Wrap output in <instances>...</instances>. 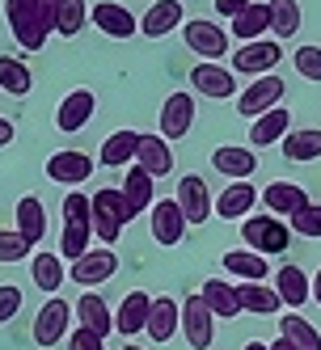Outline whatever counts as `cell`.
<instances>
[{
  "label": "cell",
  "mask_w": 321,
  "mask_h": 350,
  "mask_svg": "<svg viewBox=\"0 0 321 350\" xmlns=\"http://www.w3.org/2000/svg\"><path fill=\"white\" fill-rule=\"evenodd\" d=\"M182 334L194 350H207L211 338H216V317L211 308L203 304V295H190L186 304H182Z\"/></svg>",
  "instance_id": "e0dca14e"
},
{
  "label": "cell",
  "mask_w": 321,
  "mask_h": 350,
  "mask_svg": "<svg viewBox=\"0 0 321 350\" xmlns=\"http://www.w3.org/2000/svg\"><path fill=\"white\" fill-rule=\"evenodd\" d=\"M5 21H9L17 46H26V51H42L47 38H51V26L38 13V0H5Z\"/></svg>",
  "instance_id": "3957f363"
},
{
  "label": "cell",
  "mask_w": 321,
  "mask_h": 350,
  "mask_svg": "<svg viewBox=\"0 0 321 350\" xmlns=\"http://www.w3.org/2000/svg\"><path fill=\"white\" fill-rule=\"evenodd\" d=\"M194 93H186V89H178V93H169L165 97V106H161V135L174 144V139H182V135H190V127H194Z\"/></svg>",
  "instance_id": "7c38bea8"
},
{
  "label": "cell",
  "mask_w": 321,
  "mask_h": 350,
  "mask_svg": "<svg viewBox=\"0 0 321 350\" xmlns=\"http://www.w3.org/2000/svg\"><path fill=\"white\" fill-rule=\"evenodd\" d=\"M72 321H77V312H72L68 299L47 295V304L34 317V342L38 346H60V338H68V329H72Z\"/></svg>",
  "instance_id": "8992f818"
},
{
  "label": "cell",
  "mask_w": 321,
  "mask_h": 350,
  "mask_svg": "<svg viewBox=\"0 0 321 350\" xmlns=\"http://www.w3.org/2000/svg\"><path fill=\"white\" fill-rule=\"evenodd\" d=\"M190 85H194V93L211 97V102H224V97L237 93V72L224 68V64H207V59H203V64H194Z\"/></svg>",
  "instance_id": "5bb4252c"
},
{
  "label": "cell",
  "mask_w": 321,
  "mask_h": 350,
  "mask_svg": "<svg viewBox=\"0 0 321 350\" xmlns=\"http://www.w3.org/2000/svg\"><path fill=\"white\" fill-rule=\"evenodd\" d=\"M136 148H140V131H114V135H106L102 152H97V165L127 169V165H136Z\"/></svg>",
  "instance_id": "1f68e13d"
},
{
  "label": "cell",
  "mask_w": 321,
  "mask_h": 350,
  "mask_svg": "<svg viewBox=\"0 0 321 350\" xmlns=\"http://www.w3.org/2000/svg\"><path fill=\"white\" fill-rule=\"evenodd\" d=\"M287 228L296 237H305V241H321V203H309L296 215H287Z\"/></svg>",
  "instance_id": "60d3db41"
},
{
  "label": "cell",
  "mask_w": 321,
  "mask_h": 350,
  "mask_svg": "<svg viewBox=\"0 0 321 350\" xmlns=\"http://www.w3.org/2000/svg\"><path fill=\"white\" fill-rule=\"evenodd\" d=\"M136 165L148 169L153 178H165V173H174V148H169V139H165L161 131H157V135H140Z\"/></svg>",
  "instance_id": "7402d4cb"
},
{
  "label": "cell",
  "mask_w": 321,
  "mask_h": 350,
  "mask_svg": "<svg viewBox=\"0 0 321 350\" xmlns=\"http://www.w3.org/2000/svg\"><path fill=\"white\" fill-rule=\"evenodd\" d=\"M211 165H216V173H224L229 182H250L254 169H258V157H254V148L220 144L216 152H211Z\"/></svg>",
  "instance_id": "ac0fdd59"
},
{
  "label": "cell",
  "mask_w": 321,
  "mask_h": 350,
  "mask_svg": "<svg viewBox=\"0 0 321 350\" xmlns=\"http://www.w3.org/2000/svg\"><path fill=\"white\" fill-rule=\"evenodd\" d=\"M17 232L26 237L30 245H38L47 237V207H42V198H34V194L17 198Z\"/></svg>",
  "instance_id": "e575fe53"
},
{
  "label": "cell",
  "mask_w": 321,
  "mask_h": 350,
  "mask_svg": "<svg viewBox=\"0 0 321 350\" xmlns=\"http://www.w3.org/2000/svg\"><path fill=\"white\" fill-rule=\"evenodd\" d=\"M30 249H34V245L21 237L17 228H13V232H0V262H26Z\"/></svg>",
  "instance_id": "7bdbcfd3"
},
{
  "label": "cell",
  "mask_w": 321,
  "mask_h": 350,
  "mask_svg": "<svg viewBox=\"0 0 321 350\" xmlns=\"http://www.w3.org/2000/svg\"><path fill=\"white\" fill-rule=\"evenodd\" d=\"M68 350H106V338H97L93 329H77L68 338Z\"/></svg>",
  "instance_id": "f6af8a7d"
},
{
  "label": "cell",
  "mask_w": 321,
  "mask_h": 350,
  "mask_svg": "<svg viewBox=\"0 0 321 350\" xmlns=\"http://www.w3.org/2000/svg\"><path fill=\"white\" fill-rule=\"evenodd\" d=\"M93 241V203L85 190H68L64 198V232H60V258L77 262L81 254H89Z\"/></svg>",
  "instance_id": "6da1fadb"
},
{
  "label": "cell",
  "mask_w": 321,
  "mask_h": 350,
  "mask_svg": "<svg viewBox=\"0 0 321 350\" xmlns=\"http://www.w3.org/2000/svg\"><path fill=\"white\" fill-rule=\"evenodd\" d=\"M0 89L13 93V97H26L34 89V72L26 68V59L17 55H0Z\"/></svg>",
  "instance_id": "8d00e7d4"
},
{
  "label": "cell",
  "mask_w": 321,
  "mask_h": 350,
  "mask_svg": "<svg viewBox=\"0 0 321 350\" xmlns=\"http://www.w3.org/2000/svg\"><path fill=\"white\" fill-rule=\"evenodd\" d=\"M279 59H283L279 38H254L233 51V72L237 77H266V72H275Z\"/></svg>",
  "instance_id": "5b68a950"
},
{
  "label": "cell",
  "mask_w": 321,
  "mask_h": 350,
  "mask_svg": "<svg viewBox=\"0 0 321 350\" xmlns=\"http://www.w3.org/2000/svg\"><path fill=\"white\" fill-rule=\"evenodd\" d=\"M93 114H97V93L93 89H72L64 102L55 106V127L68 131V135H77L81 127H89Z\"/></svg>",
  "instance_id": "4fadbf2b"
},
{
  "label": "cell",
  "mask_w": 321,
  "mask_h": 350,
  "mask_svg": "<svg viewBox=\"0 0 321 350\" xmlns=\"http://www.w3.org/2000/svg\"><path fill=\"white\" fill-rule=\"evenodd\" d=\"M245 5H250V0H216V13H220V17H229V21H233V17H237V13H241Z\"/></svg>",
  "instance_id": "bcb514c9"
},
{
  "label": "cell",
  "mask_w": 321,
  "mask_h": 350,
  "mask_svg": "<svg viewBox=\"0 0 321 350\" xmlns=\"http://www.w3.org/2000/svg\"><path fill=\"white\" fill-rule=\"evenodd\" d=\"M182 21H186L182 17V0H157V5L140 17V34L144 38H165V34L182 30Z\"/></svg>",
  "instance_id": "ffe728a7"
},
{
  "label": "cell",
  "mask_w": 321,
  "mask_h": 350,
  "mask_svg": "<svg viewBox=\"0 0 321 350\" xmlns=\"http://www.w3.org/2000/svg\"><path fill=\"white\" fill-rule=\"evenodd\" d=\"M279 338H287L296 350H321V334L313 329V325H309L300 312H292V317H279Z\"/></svg>",
  "instance_id": "f35d334b"
},
{
  "label": "cell",
  "mask_w": 321,
  "mask_h": 350,
  "mask_svg": "<svg viewBox=\"0 0 321 350\" xmlns=\"http://www.w3.org/2000/svg\"><path fill=\"white\" fill-rule=\"evenodd\" d=\"M262 203L270 215H296L300 207H309V190L300 182H270L262 190Z\"/></svg>",
  "instance_id": "d4e9b609"
},
{
  "label": "cell",
  "mask_w": 321,
  "mask_h": 350,
  "mask_svg": "<svg viewBox=\"0 0 321 350\" xmlns=\"http://www.w3.org/2000/svg\"><path fill=\"white\" fill-rule=\"evenodd\" d=\"M313 299H317V304H321V270L313 274Z\"/></svg>",
  "instance_id": "c3c4849f"
},
{
  "label": "cell",
  "mask_w": 321,
  "mask_h": 350,
  "mask_svg": "<svg viewBox=\"0 0 321 350\" xmlns=\"http://www.w3.org/2000/svg\"><path fill=\"white\" fill-rule=\"evenodd\" d=\"M270 350H296V346H292L287 338H275V342H270Z\"/></svg>",
  "instance_id": "681fc988"
},
{
  "label": "cell",
  "mask_w": 321,
  "mask_h": 350,
  "mask_svg": "<svg viewBox=\"0 0 321 350\" xmlns=\"http://www.w3.org/2000/svg\"><path fill=\"white\" fill-rule=\"evenodd\" d=\"M114 270H118V254H114V249H89V254H81L77 262L68 266V279L81 283L85 291H93L97 283L114 279Z\"/></svg>",
  "instance_id": "ba28073f"
},
{
  "label": "cell",
  "mask_w": 321,
  "mask_h": 350,
  "mask_svg": "<svg viewBox=\"0 0 321 350\" xmlns=\"http://www.w3.org/2000/svg\"><path fill=\"white\" fill-rule=\"evenodd\" d=\"M275 291L283 299V308H292V312H300L313 299V283H309V274L300 266H279L275 270Z\"/></svg>",
  "instance_id": "44dd1931"
},
{
  "label": "cell",
  "mask_w": 321,
  "mask_h": 350,
  "mask_svg": "<svg viewBox=\"0 0 321 350\" xmlns=\"http://www.w3.org/2000/svg\"><path fill=\"white\" fill-rule=\"evenodd\" d=\"M296 77L300 81H321V46H296Z\"/></svg>",
  "instance_id": "b9f144b4"
},
{
  "label": "cell",
  "mask_w": 321,
  "mask_h": 350,
  "mask_svg": "<svg viewBox=\"0 0 321 350\" xmlns=\"http://www.w3.org/2000/svg\"><path fill=\"white\" fill-rule=\"evenodd\" d=\"M148 312H153V295H148V291H127V299H123L118 312H114V329L123 338L148 329Z\"/></svg>",
  "instance_id": "cb8c5ba5"
},
{
  "label": "cell",
  "mask_w": 321,
  "mask_h": 350,
  "mask_svg": "<svg viewBox=\"0 0 321 350\" xmlns=\"http://www.w3.org/2000/svg\"><path fill=\"white\" fill-rule=\"evenodd\" d=\"M283 81L275 77V72H266V77H258V81H250V89H245L241 97H237V114H245V118H258V114H266V110H275L279 102H283Z\"/></svg>",
  "instance_id": "9c48e42d"
},
{
  "label": "cell",
  "mask_w": 321,
  "mask_h": 350,
  "mask_svg": "<svg viewBox=\"0 0 321 350\" xmlns=\"http://www.w3.org/2000/svg\"><path fill=\"white\" fill-rule=\"evenodd\" d=\"M283 157L296 165H309L321 157V131L317 127H300V131H287L283 135Z\"/></svg>",
  "instance_id": "d590c367"
},
{
  "label": "cell",
  "mask_w": 321,
  "mask_h": 350,
  "mask_svg": "<svg viewBox=\"0 0 321 350\" xmlns=\"http://www.w3.org/2000/svg\"><path fill=\"white\" fill-rule=\"evenodd\" d=\"M229 30H233V38L237 42H254V38H266V30H270V5L262 0H250L233 21H229Z\"/></svg>",
  "instance_id": "83f0119b"
},
{
  "label": "cell",
  "mask_w": 321,
  "mask_h": 350,
  "mask_svg": "<svg viewBox=\"0 0 321 350\" xmlns=\"http://www.w3.org/2000/svg\"><path fill=\"white\" fill-rule=\"evenodd\" d=\"M85 21H89L85 0H60V9H55V34L60 38H77L85 30Z\"/></svg>",
  "instance_id": "ab89813d"
},
{
  "label": "cell",
  "mask_w": 321,
  "mask_h": 350,
  "mask_svg": "<svg viewBox=\"0 0 321 350\" xmlns=\"http://www.w3.org/2000/svg\"><path fill=\"white\" fill-rule=\"evenodd\" d=\"M241 241H245V249L270 258V254H283L292 245V228L279 215H245L241 219Z\"/></svg>",
  "instance_id": "277c9868"
},
{
  "label": "cell",
  "mask_w": 321,
  "mask_h": 350,
  "mask_svg": "<svg viewBox=\"0 0 321 350\" xmlns=\"http://www.w3.org/2000/svg\"><path fill=\"white\" fill-rule=\"evenodd\" d=\"M203 304L211 308V317H241V299H237V283H224V279H203L199 287Z\"/></svg>",
  "instance_id": "d6a6232c"
},
{
  "label": "cell",
  "mask_w": 321,
  "mask_h": 350,
  "mask_svg": "<svg viewBox=\"0 0 321 350\" xmlns=\"http://www.w3.org/2000/svg\"><path fill=\"white\" fill-rule=\"evenodd\" d=\"M254 203H258V186L254 182H229L224 194H220L211 207H216L220 219H241V215L254 211Z\"/></svg>",
  "instance_id": "484cf974"
},
{
  "label": "cell",
  "mask_w": 321,
  "mask_h": 350,
  "mask_svg": "<svg viewBox=\"0 0 321 350\" xmlns=\"http://www.w3.org/2000/svg\"><path fill=\"white\" fill-rule=\"evenodd\" d=\"M72 312H77V321H81V329H93L97 338H106V334H114V312H110V304L97 291H85L77 304H72Z\"/></svg>",
  "instance_id": "603a6c76"
},
{
  "label": "cell",
  "mask_w": 321,
  "mask_h": 350,
  "mask_svg": "<svg viewBox=\"0 0 321 350\" xmlns=\"http://www.w3.org/2000/svg\"><path fill=\"white\" fill-rule=\"evenodd\" d=\"M237 299H241V312H250V317H275V312H283L279 291L266 287V283H237Z\"/></svg>",
  "instance_id": "f1b7e54d"
},
{
  "label": "cell",
  "mask_w": 321,
  "mask_h": 350,
  "mask_svg": "<svg viewBox=\"0 0 321 350\" xmlns=\"http://www.w3.org/2000/svg\"><path fill=\"white\" fill-rule=\"evenodd\" d=\"M13 135H17V131H13V122L0 114V148H9V144H13Z\"/></svg>",
  "instance_id": "7dc6e473"
},
{
  "label": "cell",
  "mask_w": 321,
  "mask_h": 350,
  "mask_svg": "<svg viewBox=\"0 0 321 350\" xmlns=\"http://www.w3.org/2000/svg\"><path fill=\"white\" fill-rule=\"evenodd\" d=\"M30 279H34L38 291L60 295V287L68 283V266H64L60 254H34V258H30Z\"/></svg>",
  "instance_id": "4dcf8cb0"
},
{
  "label": "cell",
  "mask_w": 321,
  "mask_h": 350,
  "mask_svg": "<svg viewBox=\"0 0 321 350\" xmlns=\"http://www.w3.org/2000/svg\"><path fill=\"white\" fill-rule=\"evenodd\" d=\"M89 21L106 38H131V34H140V21L127 13V5H118V0H97V5L89 9Z\"/></svg>",
  "instance_id": "2e32d148"
},
{
  "label": "cell",
  "mask_w": 321,
  "mask_h": 350,
  "mask_svg": "<svg viewBox=\"0 0 321 350\" xmlns=\"http://www.w3.org/2000/svg\"><path fill=\"white\" fill-rule=\"evenodd\" d=\"M17 312H21V287L0 283V325H9Z\"/></svg>",
  "instance_id": "ee69618b"
},
{
  "label": "cell",
  "mask_w": 321,
  "mask_h": 350,
  "mask_svg": "<svg viewBox=\"0 0 321 350\" xmlns=\"http://www.w3.org/2000/svg\"><path fill=\"white\" fill-rule=\"evenodd\" d=\"M123 350H144V346H131V342H127V346H123Z\"/></svg>",
  "instance_id": "816d5d0a"
},
{
  "label": "cell",
  "mask_w": 321,
  "mask_h": 350,
  "mask_svg": "<svg viewBox=\"0 0 321 350\" xmlns=\"http://www.w3.org/2000/svg\"><path fill=\"white\" fill-rule=\"evenodd\" d=\"M47 178H51L55 186L77 190L81 182L93 178V157H89V152H77V148H64V152L47 157Z\"/></svg>",
  "instance_id": "30bf717a"
},
{
  "label": "cell",
  "mask_w": 321,
  "mask_h": 350,
  "mask_svg": "<svg viewBox=\"0 0 321 350\" xmlns=\"http://www.w3.org/2000/svg\"><path fill=\"white\" fill-rule=\"evenodd\" d=\"M270 5V34H275L279 42L283 38H296V30H300V0H266Z\"/></svg>",
  "instance_id": "74e56055"
},
{
  "label": "cell",
  "mask_w": 321,
  "mask_h": 350,
  "mask_svg": "<svg viewBox=\"0 0 321 350\" xmlns=\"http://www.w3.org/2000/svg\"><path fill=\"white\" fill-rule=\"evenodd\" d=\"M224 270L233 274V279H241V283H266V274H270L266 258L254 254V249H229V254H224Z\"/></svg>",
  "instance_id": "836d02e7"
},
{
  "label": "cell",
  "mask_w": 321,
  "mask_h": 350,
  "mask_svg": "<svg viewBox=\"0 0 321 350\" xmlns=\"http://www.w3.org/2000/svg\"><path fill=\"white\" fill-rule=\"evenodd\" d=\"M148 224H153V241L157 245H178L186 237V215L178 207V198H161V203H153V211H148Z\"/></svg>",
  "instance_id": "9a60e30c"
},
{
  "label": "cell",
  "mask_w": 321,
  "mask_h": 350,
  "mask_svg": "<svg viewBox=\"0 0 321 350\" xmlns=\"http://www.w3.org/2000/svg\"><path fill=\"white\" fill-rule=\"evenodd\" d=\"M178 329H182V304L174 295H157L153 312H148V334H153V342H169Z\"/></svg>",
  "instance_id": "4316f807"
},
{
  "label": "cell",
  "mask_w": 321,
  "mask_h": 350,
  "mask_svg": "<svg viewBox=\"0 0 321 350\" xmlns=\"http://www.w3.org/2000/svg\"><path fill=\"white\" fill-rule=\"evenodd\" d=\"M216 198H211V190H207V182L199 178V173H186V178L178 182V207H182V215H186V224H207L211 215H216Z\"/></svg>",
  "instance_id": "8fae6325"
},
{
  "label": "cell",
  "mask_w": 321,
  "mask_h": 350,
  "mask_svg": "<svg viewBox=\"0 0 321 350\" xmlns=\"http://www.w3.org/2000/svg\"><path fill=\"white\" fill-rule=\"evenodd\" d=\"M89 203H93V237L102 241V245H114L123 237V228L136 219L131 207H127V198H123V190H114V186L97 190Z\"/></svg>",
  "instance_id": "7a4b0ae2"
},
{
  "label": "cell",
  "mask_w": 321,
  "mask_h": 350,
  "mask_svg": "<svg viewBox=\"0 0 321 350\" xmlns=\"http://www.w3.org/2000/svg\"><path fill=\"white\" fill-rule=\"evenodd\" d=\"M182 42L207 64H220L229 55V34L220 30L216 21H182Z\"/></svg>",
  "instance_id": "52a82bcc"
},
{
  "label": "cell",
  "mask_w": 321,
  "mask_h": 350,
  "mask_svg": "<svg viewBox=\"0 0 321 350\" xmlns=\"http://www.w3.org/2000/svg\"><path fill=\"white\" fill-rule=\"evenodd\" d=\"M118 190H123V198H127L131 215L153 211V203H157V178L148 169H140V165H127V178H123Z\"/></svg>",
  "instance_id": "d6986e66"
},
{
  "label": "cell",
  "mask_w": 321,
  "mask_h": 350,
  "mask_svg": "<svg viewBox=\"0 0 321 350\" xmlns=\"http://www.w3.org/2000/svg\"><path fill=\"white\" fill-rule=\"evenodd\" d=\"M245 350H270V342H245Z\"/></svg>",
  "instance_id": "f907efd6"
},
{
  "label": "cell",
  "mask_w": 321,
  "mask_h": 350,
  "mask_svg": "<svg viewBox=\"0 0 321 350\" xmlns=\"http://www.w3.org/2000/svg\"><path fill=\"white\" fill-rule=\"evenodd\" d=\"M287 131H292V114H287L283 106H275V110H266V114H258V118L250 122V144H254V148L283 144Z\"/></svg>",
  "instance_id": "f546056e"
}]
</instances>
